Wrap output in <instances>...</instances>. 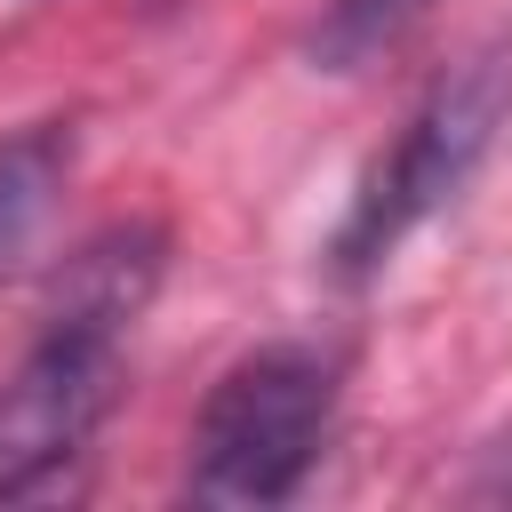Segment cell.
Returning a JSON list of instances; mask_svg holds the SVG:
<instances>
[{
    "instance_id": "2",
    "label": "cell",
    "mask_w": 512,
    "mask_h": 512,
    "mask_svg": "<svg viewBox=\"0 0 512 512\" xmlns=\"http://www.w3.org/2000/svg\"><path fill=\"white\" fill-rule=\"evenodd\" d=\"M504 112H512V56H464L456 72H440L424 88V104L400 120V136L376 152V168L360 176V192L328 240L336 272L368 280L416 224H432L472 184V168L488 160Z\"/></svg>"
},
{
    "instance_id": "6",
    "label": "cell",
    "mask_w": 512,
    "mask_h": 512,
    "mask_svg": "<svg viewBox=\"0 0 512 512\" xmlns=\"http://www.w3.org/2000/svg\"><path fill=\"white\" fill-rule=\"evenodd\" d=\"M480 488H488V496H504V504H512V440H504V448H496V464H488V480H480Z\"/></svg>"
},
{
    "instance_id": "4",
    "label": "cell",
    "mask_w": 512,
    "mask_h": 512,
    "mask_svg": "<svg viewBox=\"0 0 512 512\" xmlns=\"http://www.w3.org/2000/svg\"><path fill=\"white\" fill-rule=\"evenodd\" d=\"M64 184H72V128L64 120H32V128L0 136V280H16L32 264V248L48 240Z\"/></svg>"
},
{
    "instance_id": "1",
    "label": "cell",
    "mask_w": 512,
    "mask_h": 512,
    "mask_svg": "<svg viewBox=\"0 0 512 512\" xmlns=\"http://www.w3.org/2000/svg\"><path fill=\"white\" fill-rule=\"evenodd\" d=\"M336 432V360L312 344H264L216 376L192 416L184 488L200 504H288Z\"/></svg>"
},
{
    "instance_id": "3",
    "label": "cell",
    "mask_w": 512,
    "mask_h": 512,
    "mask_svg": "<svg viewBox=\"0 0 512 512\" xmlns=\"http://www.w3.org/2000/svg\"><path fill=\"white\" fill-rule=\"evenodd\" d=\"M120 400V320L48 312L40 344L0 384V504L48 496Z\"/></svg>"
},
{
    "instance_id": "5",
    "label": "cell",
    "mask_w": 512,
    "mask_h": 512,
    "mask_svg": "<svg viewBox=\"0 0 512 512\" xmlns=\"http://www.w3.org/2000/svg\"><path fill=\"white\" fill-rule=\"evenodd\" d=\"M432 0H328L320 24H312V64L328 72H360L368 56H384Z\"/></svg>"
}]
</instances>
